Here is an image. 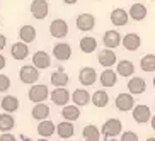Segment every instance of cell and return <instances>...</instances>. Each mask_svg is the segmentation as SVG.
Listing matches in <instances>:
<instances>
[{
	"instance_id": "obj_14",
	"label": "cell",
	"mask_w": 155,
	"mask_h": 141,
	"mask_svg": "<svg viewBox=\"0 0 155 141\" xmlns=\"http://www.w3.org/2000/svg\"><path fill=\"white\" fill-rule=\"evenodd\" d=\"M77 24V29L82 32H87V31H92V29L96 27V17L92 14H80L75 21Z\"/></svg>"
},
{
	"instance_id": "obj_37",
	"label": "cell",
	"mask_w": 155,
	"mask_h": 141,
	"mask_svg": "<svg viewBox=\"0 0 155 141\" xmlns=\"http://www.w3.org/2000/svg\"><path fill=\"white\" fill-rule=\"evenodd\" d=\"M0 141H17V138L12 133H2L0 134Z\"/></svg>"
},
{
	"instance_id": "obj_12",
	"label": "cell",
	"mask_w": 155,
	"mask_h": 141,
	"mask_svg": "<svg viewBox=\"0 0 155 141\" xmlns=\"http://www.w3.org/2000/svg\"><path fill=\"white\" fill-rule=\"evenodd\" d=\"M116 82H118V72H116V70L104 68L102 73L99 75V83L104 87V88H111V87H114Z\"/></svg>"
},
{
	"instance_id": "obj_43",
	"label": "cell",
	"mask_w": 155,
	"mask_h": 141,
	"mask_svg": "<svg viewBox=\"0 0 155 141\" xmlns=\"http://www.w3.org/2000/svg\"><path fill=\"white\" fill-rule=\"evenodd\" d=\"M36 141H50L48 138H39V139H36Z\"/></svg>"
},
{
	"instance_id": "obj_8",
	"label": "cell",
	"mask_w": 155,
	"mask_h": 141,
	"mask_svg": "<svg viewBox=\"0 0 155 141\" xmlns=\"http://www.w3.org/2000/svg\"><path fill=\"white\" fill-rule=\"evenodd\" d=\"M111 19V24L113 26H116V27H123V26H126L128 22H130V12H128L126 9H123V7H116V9H113V12H111L109 15Z\"/></svg>"
},
{
	"instance_id": "obj_18",
	"label": "cell",
	"mask_w": 155,
	"mask_h": 141,
	"mask_svg": "<svg viewBox=\"0 0 155 141\" xmlns=\"http://www.w3.org/2000/svg\"><path fill=\"white\" fill-rule=\"evenodd\" d=\"M126 85H128V92L133 94V95H140L147 90V82L141 77H135V75L128 80Z\"/></svg>"
},
{
	"instance_id": "obj_21",
	"label": "cell",
	"mask_w": 155,
	"mask_h": 141,
	"mask_svg": "<svg viewBox=\"0 0 155 141\" xmlns=\"http://www.w3.org/2000/svg\"><path fill=\"white\" fill-rule=\"evenodd\" d=\"M116 72H118L119 77L131 78L135 75V63L130 61V59H119L116 63Z\"/></svg>"
},
{
	"instance_id": "obj_4",
	"label": "cell",
	"mask_w": 155,
	"mask_h": 141,
	"mask_svg": "<svg viewBox=\"0 0 155 141\" xmlns=\"http://www.w3.org/2000/svg\"><path fill=\"white\" fill-rule=\"evenodd\" d=\"M114 105H116V109L121 111V112H130V111H133V107L137 104H135L133 94L123 92V94H118V97L114 99Z\"/></svg>"
},
{
	"instance_id": "obj_46",
	"label": "cell",
	"mask_w": 155,
	"mask_h": 141,
	"mask_svg": "<svg viewBox=\"0 0 155 141\" xmlns=\"http://www.w3.org/2000/svg\"><path fill=\"white\" fill-rule=\"evenodd\" d=\"M153 87H155V75H153Z\"/></svg>"
},
{
	"instance_id": "obj_11",
	"label": "cell",
	"mask_w": 155,
	"mask_h": 141,
	"mask_svg": "<svg viewBox=\"0 0 155 141\" xmlns=\"http://www.w3.org/2000/svg\"><path fill=\"white\" fill-rule=\"evenodd\" d=\"M102 43H104L106 48L114 50V48H118V46L123 43V36H121L116 29H109V31L104 32V36H102Z\"/></svg>"
},
{
	"instance_id": "obj_2",
	"label": "cell",
	"mask_w": 155,
	"mask_h": 141,
	"mask_svg": "<svg viewBox=\"0 0 155 141\" xmlns=\"http://www.w3.org/2000/svg\"><path fill=\"white\" fill-rule=\"evenodd\" d=\"M39 77H41V73H39V70H38L34 65H24V66L19 68V78H21L22 83L34 85V83L39 80Z\"/></svg>"
},
{
	"instance_id": "obj_36",
	"label": "cell",
	"mask_w": 155,
	"mask_h": 141,
	"mask_svg": "<svg viewBox=\"0 0 155 141\" xmlns=\"http://www.w3.org/2000/svg\"><path fill=\"white\" fill-rule=\"evenodd\" d=\"M119 141H138V134L133 131H123L121 133V139Z\"/></svg>"
},
{
	"instance_id": "obj_23",
	"label": "cell",
	"mask_w": 155,
	"mask_h": 141,
	"mask_svg": "<svg viewBox=\"0 0 155 141\" xmlns=\"http://www.w3.org/2000/svg\"><path fill=\"white\" fill-rule=\"evenodd\" d=\"M56 133V124L50 119H45V121H39L38 124V134L41 138H51Z\"/></svg>"
},
{
	"instance_id": "obj_34",
	"label": "cell",
	"mask_w": 155,
	"mask_h": 141,
	"mask_svg": "<svg viewBox=\"0 0 155 141\" xmlns=\"http://www.w3.org/2000/svg\"><path fill=\"white\" fill-rule=\"evenodd\" d=\"M140 68L145 73L155 72V55H145L140 59Z\"/></svg>"
},
{
	"instance_id": "obj_22",
	"label": "cell",
	"mask_w": 155,
	"mask_h": 141,
	"mask_svg": "<svg viewBox=\"0 0 155 141\" xmlns=\"http://www.w3.org/2000/svg\"><path fill=\"white\" fill-rule=\"evenodd\" d=\"M56 134L61 139H70L75 134V126L72 124V121H61L60 124H56Z\"/></svg>"
},
{
	"instance_id": "obj_15",
	"label": "cell",
	"mask_w": 155,
	"mask_h": 141,
	"mask_svg": "<svg viewBox=\"0 0 155 141\" xmlns=\"http://www.w3.org/2000/svg\"><path fill=\"white\" fill-rule=\"evenodd\" d=\"M53 56L58 61H67L72 58V46L68 43H56L53 48Z\"/></svg>"
},
{
	"instance_id": "obj_19",
	"label": "cell",
	"mask_w": 155,
	"mask_h": 141,
	"mask_svg": "<svg viewBox=\"0 0 155 141\" xmlns=\"http://www.w3.org/2000/svg\"><path fill=\"white\" fill-rule=\"evenodd\" d=\"M10 55H12V58L17 59V61H22V59H26L29 56V46L28 43H14V44L10 46Z\"/></svg>"
},
{
	"instance_id": "obj_31",
	"label": "cell",
	"mask_w": 155,
	"mask_h": 141,
	"mask_svg": "<svg viewBox=\"0 0 155 141\" xmlns=\"http://www.w3.org/2000/svg\"><path fill=\"white\" fill-rule=\"evenodd\" d=\"M19 39L24 43H32L34 39H36V29H34V26H31V24H26V26H22V27L19 29Z\"/></svg>"
},
{
	"instance_id": "obj_41",
	"label": "cell",
	"mask_w": 155,
	"mask_h": 141,
	"mask_svg": "<svg viewBox=\"0 0 155 141\" xmlns=\"http://www.w3.org/2000/svg\"><path fill=\"white\" fill-rule=\"evenodd\" d=\"M150 126H152V129L155 131V114L152 116V119H150Z\"/></svg>"
},
{
	"instance_id": "obj_39",
	"label": "cell",
	"mask_w": 155,
	"mask_h": 141,
	"mask_svg": "<svg viewBox=\"0 0 155 141\" xmlns=\"http://www.w3.org/2000/svg\"><path fill=\"white\" fill-rule=\"evenodd\" d=\"M5 65H7V59H5L4 55H0V70H4Z\"/></svg>"
},
{
	"instance_id": "obj_35",
	"label": "cell",
	"mask_w": 155,
	"mask_h": 141,
	"mask_svg": "<svg viewBox=\"0 0 155 141\" xmlns=\"http://www.w3.org/2000/svg\"><path fill=\"white\" fill-rule=\"evenodd\" d=\"M9 88H10V78L4 73H0V94H5Z\"/></svg>"
},
{
	"instance_id": "obj_10",
	"label": "cell",
	"mask_w": 155,
	"mask_h": 141,
	"mask_svg": "<svg viewBox=\"0 0 155 141\" xmlns=\"http://www.w3.org/2000/svg\"><path fill=\"white\" fill-rule=\"evenodd\" d=\"M50 34H51V37H55V39L65 37L68 34V24H67V21H63V19H55V21L50 24Z\"/></svg>"
},
{
	"instance_id": "obj_6",
	"label": "cell",
	"mask_w": 155,
	"mask_h": 141,
	"mask_svg": "<svg viewBox=\"0 0 155 141\" xmlns=\"http://www.w3.org/2000/svg\"><path fill=\"white\" fill-rule=\"evenodd\" d=\"M29 10H31L32 17L38 19V21H43V19H46V15H48V12H50L48 0H32Z\"/></svg>"
},
{
	"instance_id": "obj_48",
	"label": "cell",
	"mask_w": 155,
	"mask_h": 141,
	"mask_svg": "<svg viewBox=\"0 0 155 141\" xmlns=\"http://www.w3.org/2000/svg\"><path fill=\"white\" fill-rule=\"evenodd\" d=\"M0 24H2V22H0Z\"/></svg>"
},
{
	"instance_id": "obj_40",
	"label": "cell",
	"mask_w": 155,
	"mask_h": 141,
	"mask_svg": "<svg viewBox=\"0 0 155 141\" xmlns=\"http://www.w3.org/2000/svg\"><path fill=\"white\" fill-rule=\"evenodd\" d=\"M78 0H63V4H67V5H73V4H77Z\"/></svg>"
},
{
	"instance_id": "obj_13",
	"label": "cell",
	"mask_w": 155,
	"mask_h": 141,
	"mask_svg": "<svg viewBox=\"0 0 155 141\" xmlns=\"http://www.w3.org/2000/svg\"><path fill=\"white\" fill-rule=\"evenodd\" d=\"M97 72L92 66H84L82 70H80V73H78V80H80V83H82L84 87H91L96 83L97 80Z\"/></svg>"
},
{
	"instance_id": "obj_24",
	"label": "cell",
	"mask_w": 155,
	"mask_h": 141,
	"mask_svg": "<svg viewBox=\"0 0 155 141\" xmlns=\"http://www.w3.org/2000/svg\"><path fill=\"white\" fill-rule=\"evenodd\" d=\"M50 112H51L50 105L45 104V102H39V104H34V107L31 111V116L36 121H45V119L50 117Z\"/></svg>"
},
{
	"instance_id": "obj_33",
	"label": "cell",
	"mask_w": 155,
	"mask_h": 141,
	"mask_svg": "<svg viewBox=\"0 0 155 141\" xmlns=\"http://www.w3.org/2000/svg\"><path fill=\"white\" fill-rule=\"evenodd\" d=\"M92 104L96 105V107H106V105L109 104V95H107V92L106 90H96L92 94Z\"/></svg>"
},
{
	"instance_id": "obj_1",
	"label": "cell",
	"mask_w": 155,
	"mask_h": 141,
	"mask_svg": "<svg viewBox=\"0 0 155 141\" xmlns=\"http://www.w3.org/2000/svg\"><path fill=\"white\" fill-rule=\"evenodd\" d=\"M28 99L31 100L32 104L45 102L46 99H50V87L45 85V83H34V85H31V88L28 92Z\"/></svg>"
},
{
	"instance_id": "obj_5",
	"label": "cell",
	"mask_w": 155,
	"mask_h": 141,
	"mask_svg": "<svg viewBox=\"0 0 155 141\" xmlns=\"http://www.w3.org/2000/svg\"><path fill=\"white\" fill-rule=\"evenodd\" d=\"M50 99L55 105H60V107H65L72 100V94L67 90V87H55V90H51Z\"/></svg>"
},
{
	"instance_id": "obj_20",
	"label": "cell",
	"mask_w": 155,
	"mask_h": 141,
	"mask_svg": "<svg viewBox=\"0 0 155 141\" xmlns=\"http://www.w3.org/2000/svg\"><path fill=\"white\" fill-rule=\"evenodd\" d=\"M32 65H34L38 70H46V68H50V65H51V56L48 55L46 51L39 50V51H36V53L32 55Z\"/></svg>"
},
{
	"instance_id": "obj_9",
	"label": "cell",
	"mask_w": 155,
	"mask_h": 141,
	"mask_svg": "<svg viewBox=\"0 0 155 141\" xmlns=\"http://www.w3.org/2000/svg\"><path fill=\"white\" fill-rule=\"evenodd\" d=\"M133 119H135L138 124L150 123V119H152L150 107H148V105H145V104H137L135 107H133Z\"/></svg>"
},
{
	"instance_id": "obj_47",
	"label": "cell",
	"mask_w": 155,
	"mask_h": 141,
	"mask_svg": "<svg viewBox=\"0 0 155 141\" xmlns=\"http://www.w3.org/2000/svg\"><path fill=\"white\" fill-rule=\"evenodd\" d=\"M0 109H2V105H0Z\"/></svg>"
},
{
	"instance_id": "obj_7",
	"label": "cell",
	"mask_w": 155,
	"mask_h": 141,
	"mask_svg": "<svg viewBox=\"0 0 155 141\" xmlns=\"http://www.w3.org/2000/svg\"><path fill=\"white\" fill-rule=\"evenodd\" d=\"M97 61H99V65L102 68H113L114 65L118 63V56H116V53L111 48H104V50L99 51Z\"/></svg>"
},
{
	"instance_id": "obj_30",
	"label": "cell",
	"mask_w": 155,
	"mask_h": 141,
	"mask_svg": "<svg viewBox=\"0 0 155 141\" xmlns=\"http://www.w3.org/2000/svg\"><path fill=\"white\" fill-rule=\"evenodd\" d=\"M15 127V119L10 112L0 114V131L2 133H10Z\"/></svg>"
},
{
	"instance_id": "obj_25",
	"label": "cell",
	"mask_w": 155,
	"mask_h": 141,
	"mask_svg": "<svg viewBox=\"0 0 155 141\" xmlns=\"http://www.w3.org/2000/svg\"><path fill=\"white\" fill-rule=\"evenodd\" d=\"M68 82H70V77H68V73L65 72L63 68H58V70H55V72L51 73V85L67 87Z\"/></svg>"
},
{
	"instance_id": "obj_17",
	"label": "cell",
	"mask_w": 155,
	"mask_h": 141,
	"mask_svg": "<svg viewBox=\"0 0 155 141\" xmlns=\"http://www.w3.org/2000/svg\"><path fill=\"white\" fill-rule=\"evenodd\" d=\"M72 100L75 105L84 107V105H89L92 102V95L89 94L87 88H77V90L72 92Z\"/></svg>"
},
{
	"instance_id": "obj_38",
	"label": "cell",
	"mask_w": 155,
	"mask_h": 141,
	"mask_svg": "<svg viewBox=\"0 0 155 141\" xmlns=\"http://www.w3.org/2000/svg\"><path fill=\"white\" fill-rule=\"evenodd\" d=\"M5 46H7V37L4 34H0V51L5 50Z\"/></svg>"
},
{
	"instance_id": "obj_44",
	"label": "cell",
	"mask_w": 155,
	"mask_h": 141,
	"mask_svg": "<svg viewBox=\"0 0 155 141\" xmlns=\"http://www.w3.org/2000/svg\"><path fill=\"white\" fill-rule=\"evenodd\" d=\"M145 141H155V138H147Z\"/></svg>"
},
{
	"instance_id": "obj_29",
	"label": "cell",
	"mask_w": 155,
	"mask_h": 141,
	"mask_svg": "<svg viewBox=\"0 0 155 141\" xmlns=\"http://www.w3.org/2000/svg\"><path fill=\"white\" fill-rule=\"evenodd\" d=\"M128 12H130V17H131L133 21H137V22H140V21H143V19L147 17V7L143 4H140V2L133 4Z\"/></svg>"
},
{
	"instance_id": "obj_42",
	"label": "cell",
	"mask_w": 155,
	"mask_h": 141,
	"mask_svg": "<svg viewBox=\"0 0 155 141\" xmlns=\"http://www.w3.org/2000/svg\"><path fill=\"white\" fill-rule=\"evenodd\" d=\"M19 138H21V139H22V141H31V139H29L28 136H24V134H21V136H19Z\"/></svg>"
},
{
	"instance_id": "obj_28",
	"label": "cell",
	"mask_w": 155,
	"mask_h": 141,
	"mask_svg": "<svg viewBox=\"0 0 155 141\" xmlns=\"http://www.w3.org/2000/svg\"><path fill=\"white\" fill-rule=\"evenodd\" d=\"M101 129L94 124H87L85 127L82 129V136H84V141H99L101 139Z\"/></svg>"
},
{
	"instance_id": "obj_26",
	"label": "cell",
	"mask_w": 155,
	"mask_h": 141,
	"mask_svg": "<svg viewBox=\"0 0 155 141\" xmlns=\"http://www.w3.org/2000/svg\"><path fill=\"white\" fill-rule=\"evenodd\" d=\"M0 105H2V111L14 114L15 111H19V105H21V102H19V99H17L15 95H5V97H2V102H0Z\"/></svg>"
},
{
	"instance_id": "obj_32",
	"label": "cell",
	"mask_w": 155,
	"mask_h": 141,
	"mask_svg": "<svg viewBox=\"0 0 155 141\" xmlns=\"http://www.w3.org/2000/svg\"><path fill=\"white\" fill-rule=\"evenodd\" d=\"M61 117L65 119V121H77L78 117H80V107L78 105H65L63 109H61Z\"/></svg>"
},
{
	"instance_id": "obj_16",
	"label": "cell",
	"mask_w": 155,
	"mask_h": 141,
	"mask_svg": "<svg viewBox=\"0 0 155 141\" xmlns=\"http://www.w3.org/2000/svg\"><path fill=\"white\" fill-rule=\"evenodd\" d=\"M123 48L126 51H137L140 50L141 46V37L138 36L137 32H128V34H124L123 36Z\"/></svg>"
},
{
	"instance_id": "obj_27",
	"label": "cell",
	"mask_w": 155,
	"mask_h": 141,
	"mask_svg": "<svg viewBox=\"0 0 155 141\" xmlns=\"http://www.w3.org/2000/svg\"><path fill=\"white\" fill-rule=\"evenodd\" d=\"M78 46H80V51H82V53L91 55V53H94V51L97 50V39L92 37V36H84L82 39H80V43H78Z\"/></svg>"
},
{
	"instance_id": "obj_45",
	"label": "cell",
	"mask_w": 155,
	"mask_h": 141,
	"mask_svg": "<svg viewBox=\"0 0 155 141\" xmlns=\"http://www.w3.org/2000/svg\"><path fill=\"white\" fill-rule=\"evenodd\" d=\"M107 141H118V139H114V138H111V139H107Z\"/></svg>"
},
{
	"instance_id": "obj_3",
	"label": "cell",
	"mask_w": 155,
	"mask_h": 141,
	"mask_svg": "<svg viewBox=\"0 0 155 141\" xmlns=\"http://www.w3.org/2000/svg\"><path fill=\"white\" fill-rule=\"evenodd\" d=\"M101 133H102L104 138H116V136H119V134L123 133V123H121L119 119H116V117H111L102 124Z\"/></svg>"
}]
</instances>
